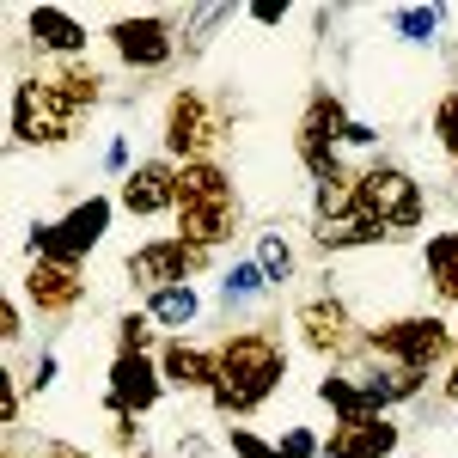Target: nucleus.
<instances>
[{
	"label": "nucleus",
	"mask_w": 458,
	"mask_h": 458,
	"mask_svg": "<svg viewBox=\"0 0 458 458\" xmlns=\"http://www.w3.org/2000/svg\"><path fill=\"white\" fill-rule=\"evenodd\" d=\"M214 354H220V373H214L208 403L220 422H250L287 379V343L269 324L263 330H226L214 343Z\"/></svg>",
	"instance_id": "1"
},
{
	"label": "nucleus",
	"mask_w": 458,
	"mask_h": 458,
	"mask_svg": "<svg viewBox=\"0 0 458 458\" xmlns=\"http://www.w3.org/2000/svg\"><path fill=\"white\" fill-rule=\"evenodd\" d=\"M239 226H245V202H239L233 172L220 159L177 165V239L214 250V245H226Z\"/></svg>",
	"instance_id": "2"
},
{
	"label": "nucleus",
	"mask_w": 458,
	"mask_h": 458,
	"mask_svg": "<svg viewBox=\"0 0 458 458\" xmlns=\"http://www.w3.org/2000/svg\"><path fill=\"white\" fill-rule=\"evenodd\" d=\"M367 354L386 360V367H403V373H440L458 360V324H446L440 312H397L379 318L367 330Z\"/></svg>",
	"instance_id": "3"
},
{
	"label": "nucleus",
	"mask_w": 458,
	"mask_h": 458,
	"mask_svg": "<svg viewBox=\"0 0 458 458\" xmlns=\"http://www.w3.org/2000/svg\"><path fill=\"white\" fill-rule=\"evenodd\" d=\"M80 123H86V105L55 80V68L13 80V141L19 147H68Z\"/></svg>",
	"instance_id": "4"
},
{
	"label": "nucleus",
	"mask_w": 458,
	"mask_h": 458,
	"mask_svg": "<svg viewBox=\"0 0 458 458\" xmlns=\"http://www.w3.org/2000/svg\"><path fill=\"white\" fill-rule=\"evenodd\" d=\"M422 373H403V367H367V373H324L318 379V403L336 416V422H360V416H391L403 403L422 397Z\"/></svg>",
	"instance_id": "5"
},
{
	"label": "nucleus",
	"mask_w": 458,
	"mask_h": 458,
	"mask_svg": "<svg viewBox=\"0 0 458 458\" xmlns=\"http://www.w3.org/2000/svg\"><path fill=\"white\" fill-rule=\"evenodd\" d=\"M110 214H116L110 196H86V202H73L62 220H31L25 257H31V263H80V269H86V257L105 245Z\"/></svg>",
	"instance_id": "6"
},
{
	"label": "nucleus",
	"mask_w": 458,
	"mask_h": 458,
	"mask_svg": "<svg viewBox=\"0 0 458 458\" xmlns=\"http://www.w3.org/2000/svg\"><path fill=\"white\" fill-rule=\"evenodd\" d=\"M360 214L386 239H410V233H422V220H428V196L403 165L373 159V165H360Z\"/></svg>",
	"instance_id": "7"
},
{
	"label": "nucleus",
	"mask_w": 458,
	"mask_h": 458,
	"mask_svg": "<svg viewBox=\"0 0 458 458\" xmlns=\"http://www.w3.org/2000/svg\"><path fill=\"white\" fill-rule=\"evenodd\" d=\"M293 330H300V349L318 354L330 373L367 354V324L349 312V300H343V293H312V300H300Z\"/></svg>",
	"instance_id": "8"
},
{
	"label": "nucleus",
	"mask_w": 458,
	"mask_h": 458,
	"mask_svg": "<svg viewBox=\"0 0 458 458\" xmlns=\"http://www.w3.org/2000/svg\"><path fill=\"white\" fill-rule=\"evenodd\" d=\"M343 129H349V110L336 92H312L306 110H300V123H293V159L306 165L312 183H330V177H343Z\"/></svg>",
	"instance_id": "9"
},
{
	"label": "nucleus",
	"mask_w": 458,
	"mask_h": 458,
	"mask_svg": "<svg viewBox=\"0 0 458 458\" xmlns=\"http://www.w3.org/2000/svg\"><path fill=\"white\" fill-rule=\"evenodd\" d=\"M220 141H226V123H220V110L208 105V92L177 86L172 98H165V123H159V147H165V159L196 165V159H214V147H220Z\"/></svg>",
	"instance_id": "10"
},
{
	"label": "nucleus",
	"mask_w": 458,
	"mask_h": 458,
	"mask_svg": "<svg viewBox=\"0 0 458 458\" xmlns=\"http://www.w3.org/2000/svg\"><path fill=\"white\" fill-rule=\"evenodd\" d=\"M208 263H214V250L190 245L177 233H159V239H147V245H135L123 257V276L141 287V293H159V287H190Z\"/></svg>",
	"instance_id": "11"
},
{
	"label": "nucleus",
	"mask_w": 458,
	"mask_h": 458,
	"mask_svg": "<svg viewBox=\"0 0 458 458\" xmlns=\"http://www.w3.org/2000/svg\"><path fill=\"white\" fill-rule=\"evenodd\" d=\"M105 43L129 73H165L177 62V25L165 13H123L105 25Z\"/></svg>",
	"instance_id": "12"
},
{
	"label": "nucleus",
	"mask_w": 458,
	"mask_h": 458,
	"mask_svg": "<svg viewBox=\"0 0 458 458\" xmlns=\"http://www.w3.org/2000/svg\"><path fill=\"white\" fill-rule=\"evenodd\" d=\"M165 391L172 386H165V373H159V354H110L105 416H153Z\"/></svg>",
	"instance_id": "13"
},
{
	"label": "nucleus",
	"mask_w": 458,
	"mask_h": 458,
	"mask_svg": "<svg viewBox=\"0 0 458 458\" xmlns=\"http://www.w3.org/2000/svg\"><path fill=\"white\" fill-rule=\"evenodd\" d=\"M25 300H31L37 318L49 324H68L80 306H86V269L80 263H25Z\"/></svg>",
	"instance_id": "14"
},
{
	"label": "nucleus",
	"mask_w": 458,
	"mask_h": 458,
	"mask_svg": "<svg viewBox=\"0 0 458 458\" xmlns=\"http://www.w3.org/2000/svg\"><path fill=\"white\" fill-rule=\"evenodd\" d=\"M116 208L135 214V220L177 214V159H165V153H153V159H135V172L116 183Z\"/></svg>",
	"instance_id": "15"
},
{
	"label": "nucleus",
	"mask_w": 458,
	"mask_h": 458,
	"mask_svg": "<svg viewBox=\"0 0 458 458\" xmlns=\"http://www.w3.org/2000/svg\"><path fill=\"white\" fill-rule=\"evenodd\" d=\"M25 37H31L37 55H49V62H86V43H92V31L73 19L68 6H31L25 13Z\"/></svg>",
	"instance_id": "16"
},
{
	"label": "nucleus",
	"mask_w": 458,
	"mask_h": 458,
	"mask_svg": "<svg viewBox=\"0 0 458 458\" xmlns=\"http://www.w3.org/2000/svg\"><path fill=\"white\" fill-rule=\"evenodd\" d=\"M403 428L391 416H360V422H330L324 434V458H397Z\"/></svg>",
	"instance_id": "17"
},
{
	"label": "nucleus",
	"mask_w": 458,
	"mask_h": 458,
	"mask_svg": "<svg viewBox=\"0 0 458 458\" xmlns=\"http://www.w3.org/2000/svg\"><path fill=\"white\" fill-rule=\"evenodd\" d=\"M159 373H165V386L172 391H214V373H220V354L208 343H190V336H172V343H159Z\"/></svg>",
	"instance_id": "18"
},
{
	"label": "nucleus",
	"mask_w": 458,
	"mask_h": 458,
	"mask_svg": "<svg viewBox=\"0 0 458 458\" xmlns=\"http://www.w3.org/2000/svg\"><path fill=\"white\" fill-rule=\"evenodd\" d=\"M422 276H428V287H434V300L458 306V226H446V233H428V245H422Z\"/></svg>",
	"instance_id": "19"
},
{
	"label": "nucleus",
	"mask_w": 458,
	"mask_h": 458,
	"mask_svg": "<svg viewBox=\"0 0 458 458\" xmlns=\"http://www.w3.org/2000/svg\"><path fill=\"white\" fill-rule=\"evenodd\" d=\"M159 330H190L196 318H202V293L196 287H159V293H147V306H141Z\"/></svg>",
	"instance_id": "20"
},
{
	"label": "nucleus",
	"mask_w": 458,
	"mask_h": 458,
	"mask_svg": "<svg viewBox=\"0 0 458 458\" xmlns=\"http://www.w3.org/2000/svg\"><path fill=\"white\" fill-rule=\"evenodd\" d=\"M257 269L269 276V287H282V282H293V269H300V250H293V239H287L282 226H269V233H257Z\"/></svg>",
	"instance_id": "21"
},
{
	"label": "nucleus",
	"mask_w": 458,
	"mask_h": 458,
	"mask_svg": "<svg viewBox=\"0 0 458 458\" xmlns=\"http://www.w3.org/2000/svg\"><path fill=\"white\" fill-rule=\"evenodd\" d=\"M263 293H269V276L257 269V257H239V263L220 276V300H226V312H239V306L263 300Z\"/></svg>",
	"instance_id": "22"
},
{
	"label": "nucleus",
	"mask_w": 458,
	"mask_h": 458,
	"mask_svg": "<svg viewBox=\"0 0 458 458\" xmlns=\"http://www.w3.org/2000/svg\"><path fill=\"white\" fill-rule=\"evenodd\" d=\"M440 6H397L391 13V31L403 37V43H434V31H440Z\"/></svg>",
	"instance_id": "23"
},
{
	"label": "nucleus",
	"mask_w": 458,
	"mask_h": 458,
	"mask_svg": "<svg viewBox=\"0 0 458 458\" xmlns=\"http://www.w3.org/2000/svg\"><path fill=\"white\" fill-rule=\"evenodd\" d=\"M153 343H159V324H153L147 312L116 318V354H153Z\"/></svg>",
	"instance_id": "24"
},
{
	"label": "nucleus",
	"mask_w": 458,
	"mask_h": 458,
	"mask_svg": "<svg viewBox=\"0 0 458 458\" xmlns=\"http://www.w3.org/2000/svg\"><path fill=\"white\" fill-rule=\"evenodd\" d=\"M434 141H440V153L458 165V86L440 92V105H434Z\"/></svg>",
	"instance_id": "25"
},
{
	"label": "nucleus",
	"mask_w": 458,
	"mask_h": 458,
	"mask_svg": "<svg viewBox=\"0 0 458 458\" xmlns=\"http://www.w3.org/2000/svg\"><path fill=\"white\" fill-rule=\"evenodd\" d=\"M226 453H233V458H282V446H276V440H263L257 428L233 422V428H226Z\"/></svg>",
	"instance_id": "26"
},
{
	"label": "nucleus",
	"mask_w": 458,
	"mask_h": 458,
	"mask_svg": "<svg viewBox=\"0 0 458 458\" xmlns=\"http://www.w3.org/2000/svg\"><path fill=\"white\" fill-rule=\"evenodd\" d=\"M110 446H116L123 458L147 453V446H141V416H110Z\"/></svg>",
	"instance_id": "27"
},
{
	"label": "nucleus",
	"mask_w": 458,
	"mask_h": 458,
	"mask_svg": "<svg viewBox=\"0 0 458 458\" xmlns=\"http://www.w3.org/2000/svg\"><path fill=\"white\" fill-rule=\"evenodd\" d=\"M276 446H282V458H324V440H318L312 428H287Z\"/></svg>",
	"instance_id": "28"
},
{
	"label": "nucleus",
	"mask_w": 458,
	"mask_h": 458,
	"mask_svg": "<svg viewBox=\"0 0 458 458\" xmlns=\"http://www.w3.org/2000/svg\"><path fill=\"white\" fill-rule=\"evenodd\" d=\"M55 373H62V360H55V349H43V354H37V367H31V379H25V391L43 397V391L55 386Z\"/></svg>",
	"instance_id": "29"
},
{
	"label": "nucleus",
	"mask_w": 458,
	"mask_h": 458,
	"mask_svg": "<svg viewBox=\"0 0 458 458\" xmlns=\"http://www.w3.org/2000/svg\"><path fill=\"white\" fill-rule=\"evenodd\" d=\"M0 428H19V379L0 373Z\"/></svg>",
	"instance_id": "30"
},
{
	"label": "nucleus",
	"mask_w": 458,
	"mask_h": 458,
	"mask_svg": "<svg viewBox=\"0 0 458 458\" xmlns=\"http://www.w3.org/2000/svg\"><path fill=\"white\" fill-rule=\"evenodd\" d=\"M105 172L116 177V183L135 172V165H129V141H123V135H110V147H105Z\"/></svg>",
	"instance_id": "31"
},
{
	"label": "nucleus",
	"mask_w": 458,
	"mask_h": 458,
	"mask_svg": "<svg viewBox=\"0 0 458 458\" xmlns=\"http://www.w3.org/2000/svg\"><path fill=\"white\" fill-rule=\"evenodd\" d=\"M19 336H25V312H19V300H6V306H0V343L13 349Z\"/></svg>",
	"instance_id": "32"
},
{
	"label": "nucleus",
	"mask_w": 458,
	"mask_h": 458,
	"mask_svg": "<svg viewBox=\"0 0 458 458\" xmlns=\"http://www.w3.org/2000/svg\"><path fill=\"white\" fill-rule=\"evenodd\" d=\"M37 458H98V453H86V446H73V440H43Z\"/></svg>",
	"instance_id": "33"
},
{
	"label": "nucleus",
	"mask_w": 458,
	"mask_h": 458,
	"mask_svg": "<svg viewBox=\"0 0 458 458\" xmlns=\"http://www.w3.org/2000/svg\"><path fill=\"white\" fill-rule=\"evenodd\" d=\"M379 141V129H367L360 116H349V129H343V147H373Z\"/></svg>",
	"instance_id": "34"
},
{
	"label": "nucleus",
	"mask_w": 458,
	"mask_h": 458,
	"mask_svg": "<svg viewBox=\"0 0 458 458\" xmlns=\"http://www.w3.org/2000/svg\"><path fill=\"white\" fill-rule=\"evenodd\" d=\"M250 19H257V25H282V19H287V6H276V0H263V6H250Z\"/></svg>",
	"instance_id": "35"
},
{
	"label": "nucleus",
	"mask_w": 458,
	"mask_h": 458,
	"mask_svg": "<svg viewBox=\"0 0 458 458\" xmlns=\"http://www.w3.org/2000/svg\"><path fill=\"white\" fill-rule=\"evenodd\" d=\"M440 397H446V403H458V360L446 367V379H440Z\"/></svg>",
	"instance_id": "36"
},
{
	"label": "nucleus",
	"mask_w": 458,
	"mask_h": 458,
	"mask_svg": "<svg viewBox=\"0 0 458 458\" xmlns=\"http://www.w3.org/2000/svg\"><path fill=\"white\" fill-rule=\"evenodd\" d=\"M135 458H159V453H135Z\"/></svg>",
	"instance_id": "37"
},
{
	"label": "nucleus",
	"mask_w": 458,
	"mask_h": 458,
	"mask_svg": "<svg viewBox=\"0 0 458 458\" xmlns=\"http://www.w3.org/2000/svg\"><path fill=\"white\" fill-rule=\"evenodd\" d=\"M0 458H19V453H0Z\"/></svg>",
	"instance_id": "38"
},
{
	"label": "nucleus",
	"mask_w": 458,
	"mask_h": 458,
	"mask_svg": "<svg viewBox=\"0 0 458 458\" xmlns=\"http://www.w3.org/2000/svg\"><path fill=\"white\" fill-rule=\"evenodd\" d=\"M453 183H458V165H453Z\"/></svg>",
	"instance_id": "39"
}]
</instances>
